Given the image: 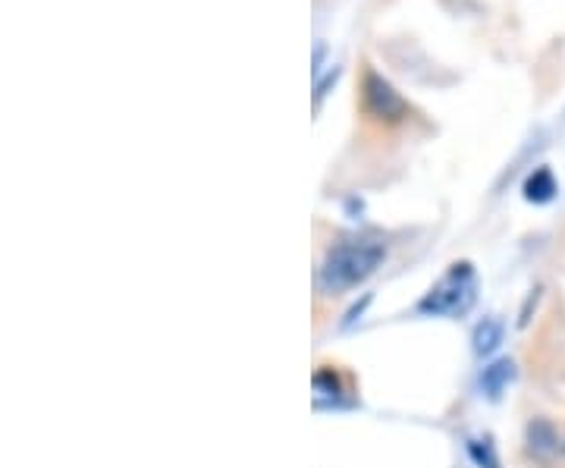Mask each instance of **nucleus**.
<instances>
[{
	"label": "nucleus",
	"instance_id": "nucleus-1",
	"mask_svg": "<svg viewBox=\"0 0 565 468\" xmlns=\"http://www.w3.org/2000/svg\"><path fill=\"white\" fill-rule=\"evenodd\" d=\"M386 243L377 236H355V240H343L337 243L327 258H323L321 270H318V286L321 292L340 296L355 286H362L377 267L384 265Z\"/></svg>",
	"mask_w": 565,
	"mask_h": 468
},
{
	"label": "nucleus",
	"instance_id": "nucleus-5",
	"mask_svg": "<svg viewBox=\"0 0 565 468\" xmlns=\"http://www.w3.org/2000/svg\"><path fill=\"white\" fill-rule=\"evenodd\" d=\"M553 192H556V180H553V173H550L546 167L527 177V183H525L527 202H550V199H553Z\"/></svg>",
	"mask_w": 565,
	"mask_h": 468
},
{
	"label": "nucleus",
	"instance_id": "nucleus-6",
	"mask_svg": "<svg viewBox=\"0 0 565 468\" xmlns=\"http://www.w3.org/2000/svg\"><path fill=\"white\" fill-rule=\"evenodd\" d=\"M475 343H478V352H490V349L500 343V325L487 321V325L478 327V333H475Z\"/></svg>",
	"mask_w": 565,
	"mask_h": 468
},
{
	"label": "nucleus",
	"instance_id": "nucleus-2",
	"mask_svg": "<svg viewBox=\"0 0 565 468\" xmlns=\"http://www.w3.org/2000/svg\"><path fill=\"white\" fill-rule=\"evenodd\" d=\"M475 292H478L475 267L468 265V262L452 265L437 284L430 286V292L422 299V311H427V315H444V318H456V315H465V311L471 308Z\"/></svg>",
	"mask_w": 565,
	"mask_h": 468
},
{
	"label": "nucleus",
	"instance_id": "nucleus-3",
	"mask_svg": "<svg viewBox=\"0 0 565 468\" xmlns=\"http://www.w3.org/2000/svg\"><path fill=\"white\" fill-rule=\"evenodd\" d=\"M362 110L367 120L381 123V126H399V123L408 120L412 107L405 102L403 95L393 88V82L384 79L377 70H364L362 76Z\"/></svg>",
	"mask_w": 565,
	"mask_h": 468
},
{
	"label": "nucleus",
	"instance_id": "nucleus-4",
	"mask_svg": "<svg viewBox=\"0 0 565 468\" xmlns=\"http://www.w3.org/2000/svg\"><path fill=\"white\" fill-rule=\"evenodd\" d=\"M355 393V377L343 365H321L315 371V403L318 406H340L352 400Z\"/></svg>",
	"mask_w": 565,
	"mask_h": 468
}]
</instances>
